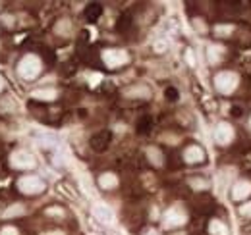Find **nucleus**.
<instances>
[{
  "label": "nucleus",
  "mask_w": 251,
  "mask_h": 235,
  "mask_svg": "<svg viewBox=\"0 0 251 235\" xmlns=\"http://www.w3.org/2000/svg\"><path fill=\"white\" fill-rule=\"evenodd\" d=\"M54 31H56L58 35H68V33L72 31V23H70V19H60V21L56 23Z\"/></svg>",
  "instance_id": "obj_20"
},
{
  "label": "nucleus",
  "mask_w": 251,
  "mask_h": 235,
  "mask_svg": "<svg viewBox=\"0 0 251 235\" xmlns=\"http://www.w3.org/2000/svg\"><path fill=\"white\" fill-rule=\"evenodd\" d=\"M47 214H50V216H52V214H54V216H62L64 212H62L58 206H54V210H52V208H49V210H47Z\"/></svg>",
  "instance_id": "obj_25"
},
{
  "label": "nucleus",
  "mask_w": 251,
  "mask_h": 235,
  "mask_svg": "<svg viewBox=\"0 0 251 235\" xmlns=\"http://www.w3.org/2000/svg\"><path fill=\"white\" fill-rule=\"evenodd\" d=\"M224 54H226V49L222 45H218V43L207 45V62L211 66H218L224 60Z\"/></svg>",
  "instance_id": "obj_10"
},
{
  "label": "nucleus",
  "mask_w": 251,
  "mask_h": 235,
  "mask_svg": "<svg viewBox=\"0 0 251 235\" xmlns=\"http://www.w3.org/2000/svg\"><path fill=\"white\" fill-rule=\"evenodd\" d=\"M248 125H250V129H251V116H250V121H248Z\"/></svg>",
  "instance_id": "obj_30"
},
{
  "label": "nucleus",
  "mask_w": 251,
  "mask_h": 235,
  "mask_svg": "<svg viewBox=\"0 0 251 235\" xmlns=\"http://www.w3.org/2000/svg\"><path fill=\"white\" fill-rule=\"evenodd\" d=\"M31 97H33V99H37V101L50 102V101H54V99L58 97V93H56V89H37V91H33V93H31Z\"/></svg>",
  "instance_id": "obj_15"
},
{
  "label": "nucleus",
  "mask_w": 251,
  "mask_h": 235,
  "mask_svg": "<svg viewBox=\"0 0 251 235\" xmlns=\"http://www.w3.org/2000/svg\"><path fill=\"white\" fill-rule=\"evenodd\" d=\"M166 47H168V43H166V41H156V43H154V50H156V52L166 50Z\"/></svg>",
  "instance_id": "obj_23"
},
{
  "label": "nucleus",
  "mask_w": 251,
  "mask_h": 235,
  "mask_svg": "<svg viewBox=\"0 0 251 235\" xmlns=\"http://www.w3.org/2000/svg\"><path fill=\"white\" fill-rule=\"evenodd\" d=\"M23 212H25L23 204H12L10 208H6V210L2 212V216H4V218H16V216H21Z\"/></svg>",
  "instance_id": "obj_18"
},
{
  "label": "nucleus",
  "mask_w": 251,
  "mask_h": 235,
  "mask_svg": "<svg viewBox=\"0 0 251 235\" xmlns=\"http://www.w3.org/2000/svg\"><path fill=\"white\" fill-rule=\"evenodd\" d=\"M124 95L128 99H151L153 97V91H151L147 85H132L130 89L124 91Z\"/></svg>",
  "instance_id": "obj_12"
},
{
  "label": "nucleus",
  "mask_w": 251,
  "mask_h": 235,
  "mask_svg": "<svg viewBox=\"0 0 251 235\" xmlns=\"http://www.w3.org/2000/svg\"><path fill=\"white\" fill-rule=\"evenodd\" d=\"M93 216L99 220L100 224H104V226H110L114 222V214H112V210L106 204H95L93 206Z\"/></svg>",
  "instance_id": "obj_11"
},
{
  "label": "nucleus",
  "mask_w": 251,
  "mask_h": 235,
  "mask_svg": "<svg viewBox=\"0 0 251 235\" xmlns=\"http://www.w3.org/2000/svg\"><path fill=\"white\" fill-rule=\"evenodd\" d=\"M190 185H192V189H195V191H205V189L211 187V183H209L207 179H203V177H192V179H190Z\"/></svg>",
  "instance_id": "obj_19"
},
{
  "label": "nucleus",
  "mask_w": 251,
  "mask_h": 235,
  "mask_svg": "<svg viewBox=\"0 0 251 235\" xmlns=\"http://www.w3.org/2000/svg\"><path fill=\"white\" fill-rule=\"evenodd\" d=\"M240 216L242 218H248V220H251V201H246L242 206H240Z\"/></svg>",
  "instance_id": "obj_21"
},
{
  "label": "nucleus",
  "mask_w": 251,
  "mask_h": 235,
  "mask_svg": "<svg viewBox=\"0 0 251 235\" xmlns=\"http://www.w3.org/2000/svg\"><path fill=\"white\" fill-rule=\"evenodd\" d=\"M193 27H195V31H199V33H207V25L203 23V19H193Z\"/></svg>",
  "instance_id": "obj_22"
},
{
  "label": "nucleus",
  "mask_w": 251,
  "mask_h": 235,
  "mask_svg": "<svg viewBox=\"0 0 251 235\" xmlns=\"http://www.w3.org/2000/svg\"><path fill=\"white\" fill-rule=\"evenodd\" d=\"M209 234L211 235H230V228L224 220L220 218H212L209 222Z\"/></svg>",
  "instance_id": "obj_13"
},
{
  "label": "nucleus",
  "mask_w": 251,
  "mask_h": 235,
  "mask_svg": "<svg viewBox=\"0 0 251 235\" xmlns=\"http://www.w3.org/2000/svg\"><path fill=\"white\" fill-rule=\"evenodd\" d=\"M186 58H188V62H190L192 66L195 64V60H193V52H192V50H188V52H186Z\"/></svg>",
  "instance_id": "obj_26"
},
{
  "label": "nucleus",
  "mask_w": 251,
  "mask_h": 235,
  "mask_svg": "<svg viewBox=\"0 0 251 235\" xmlns=\"http://www.w3.org/2000/svg\"><path fill=\"white\" fill-rule=\"evenodd\" d=\"M207 158V152L201 145H190L184 151V162L186 164H203Z\"/></svg>",
  "instance_id": "obj_9"
},
{
  "label": "nucleus",
  "mask_w": 251,
  "mask_h": 235,
  "mask_svg": "<svg viewBox=\"0 0 251 235\" xmlns=\"http://www.w3.org/2000/svg\"><path fill=\"white\" fill-rule=\"evenodd\" d=\"M186 222H188V212H186V208L180 206V204L170 206V208L162 214V228H164V230L182 228Z\"/></svg>",
  "instance_id": "obj_2"
},
{
  "label": "nucleus",
  "mask_w": 251,
  "mask_h": 235,
  "mask_svg": "<svg viewBox=\"0 0 251 235\" xmlns=\"http://www.w3.org/2000/svg\"><path fill=\"white\" fill-rule=\"evenodd\" d=\"M41 69H43V64H41V60L37 58L35 54L23 56V58L19 60V64H18V71H19V75L23 79H35V77H39Z\"/></svg>",
  "instance_id": "obj_3"
},
{
  "label": "nucleus",
  "mask_w": 251,
  "mask_h": 235,
  "mask_svg": "<svg viewBox=\"0 0 251 235\" xmlns=\"http://www.w3.org/2000/svg\"><path fill=\"white\" fill-rule=\"evenodd\" d=\"M147 158H149L151 164H154V166H162V152H160V149H156V147H149L147 149Z\"/></svg>",
  "instance_id": "obj_17"
},
{
  "label": "nucleus",
  "mask_w": 251,
  "mask_h": 235,
  "mask_svg": "<svg viewBox=\"0 0 251 235\" xmlns=\"http://www.w3.org/2000/svg\"><path fill=\"white\" fill-rule=\"evenodd\" d=\"M145 235H158V234H156V230H149V232H147Z\"/></svg>",
  "instance_id": "obj_28"
},
{
  "label": "nucleus",
  "mask_w": 251,
  "mask_h": 235,
  "mask_svg": "<svg viewBox=\"0 0 251 235\" xmlns=\"http://www.w3.org/2000/svg\"><path fill=\"white\" fill-rule=\"evenodd\" d=\"M234 23H216L214 27H212V31H214V35L216 37H228V35H232L234 33Z\"/></svg>",
  "instance_id": "obj_16"
},
{
  "label": "nucleus",
  "mask_w": 251,
  "mask_h": 235,
  "mask_svg": "<svg viewBox=\"0 0 251 235\" xmlns=\"http://www.w3.org/2000/svg\"><path fill=\"white\" fill-rule=\"evenodd\" d=\"M178 235H186V234H178Z\"/></svg>",
  "instance_id": "obj_31"
},
{
  "label": "nucleus",
  "mask_w": 251,
  "mask_h": 235,
  "mask_svg": "<svg viewBox=\"0 0 251 235\" xmlns=\"http://www.w3.org/2000/svg\"><path fill=\"white\" fill-rule=\"evenodd\" d=\"M2 89H4V79L0 77V91H2Z\"/></svg>",
  "instance_id": "obj_29"
},
{
  "label": "nucleus",
  "mask_w": 251,
  "mask_h": 235,
  "mask_svg": "<svg viewBox=\"0 0 251 235\" xmlns=\"http://www.w3.org/2000/svg\"><path fill=\"white\" fill-rule=\"evenodd\" d=\"M0 235H19V234H18V230H16V228H12V226H6V228L0 232Z\"/></svg>",
  "instance_id": "obj_24"
},
{
  "label": "nucleus",
  "mask_w": 251,
  "mask_h": 235,
  "mask_svg": "<svg viewBox=\"0 0 251 235\" xmlns=\"http://www.w3.org/2000/svg\"><path fill=\"white\" fill-rule=\"evenodd\" d=\"M230 197L234 202H246V201H251V179L248 177H240L232 183L230 187Z\"/></svg>",
  "instance_id": "obj_5"
},
{
  "label": "nucleus",
  "mask_w": 251,
  "mask_h": 235,
  "mask_svg": "<svg viewBox=\"0 0 251 235\" xmlns=\"http://www.w3.org/2000/svg\"><path fill=\"white\" fill-rule=\"evenodd\" d=\"M99 187L104 191H110L114 187H118V177L112 172H106V174H100L99 176Z\"/></svg>",
  "instance_id": "obj_14"
},
{
  "label": "nucleus",
  "mask_w": 251,
  "mask_h": 235,
  "mask_svg": "<svg viewBox=\"0 0 251 235\" xmlns=\"http://www.w3.org/2000/svg\"><path fill=\"white\" fill-rule=\"evenodd\" d=\"M212 85H214V89H216L220 95L228 97V95L236 93V89L240 87V75H238L236 71H232V69H222V71H218V73L214 75Z\"/></svg>",
  "instance_id": "obj_1"
},
{
  "label": "nucleus",
  "mask_w": 251,
  "mask_h": 235,
  "mask_svg": "<svg viewBox=\"0 0 251 235\" xmlns=\"http://www.w3.org/2000/svg\"><path fill=\"white\" fill-rule=\"evenodd\" d=\"M43 235H66L62 230H54V232H45Z\"/></svg>",
  "instance_id": "obj_27"
},
{
  "label": "nucleus",
  "mask_w": 251,
  "mask_h": 235,
  "mask_svg": "<svg viewBox=\"0 0 251 235\" xmlns=\"http://www.w3.org/2000/svg\"><path fill=\"white\" fill-rule=\"evenodd\" d=\"M212 137H214V143L220 145V147H228L234 143L236 139V129L232 123L228 121H218L214 125V131H212Z\"/></svg>",
  "instance_id": "obj_4"
},
{
  "label": "nucleus",
  "mask_w": 251,
  "mask_h": 235,
  "mask_svg": "<svg viewBox=\"0 0 251 235\" xmlns=\"http://www.w3.org/2000/svg\"><path fill=\"white\" fill-rule=\"evenodd\" d=\"M10 164H12V168H16V170H31V168H35L37 160H35V156H33L31 152H27V151H16V152H12V156H10Z\"/></svg>",
  "instance_id": "obj_7"
},
{
  "label": "nucleus",
  "mask_w": 251,
  "mask_h": 235,
  "mask_svg": "<svg viewBox=\"0 0 251 235\" xmlns=\"http://www.w3.org/2000/svg\"><path fill=\"white\" fill-rule=\"evenodd\" d=\"M18 189L25 195H39L47 189V185L39 176H23L18 181Z\"/></svg>",
  "instance_id": "obj_6"
},
{
  "label": "nucleus",
  "mask_w": 251,
  "mask_h": 235,
  "mask_svg": "<svg viewBox=\"0 0 251 235\" xmlns=\"http://www.w3.org/2000/svg\"><path fill=\"white\" fill-rule=\"evenodd\" d=\"M102 62L108 67H120V66H126L130 62V54L122 49H106L102 52Z\"/></svg>",
  "instance_id": "obj_8"
}]
</instances>
